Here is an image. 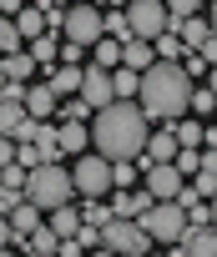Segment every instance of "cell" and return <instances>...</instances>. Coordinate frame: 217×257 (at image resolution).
I'll return each mask as SVG.
<instances>
[{
  "label": "cell",
  "instance_id": "cell-1",
  "mask_svg": "<svg viewBox=\"0 0 217 257\" xmlns=\"http://www.w3.org/2000/svg\"><path fill=\"white\" fill-rule=\"evenodd\" d=\"M147 111L137 101H112L91 116V147L106 162H137L147 152Z\"/></svg>",
  "mask_w": 217,
  "mask_h": 257
},
{
  "label": "cell",
  "instance_id": "cell-2",
  "mask_svg": "<svg viewBox=\"0 0 217 257\" xmlns=\"http://www.w3.org/2000/svg\"><path fill=\"white\" fill-rule=\"evenodd\" d=\"M137 106L147 111V121H182L192 111V76L182 71V61H157L152 71H142Z\"/></svg>",
  "mask_w": 217,
  "mask_h": 257
},
{
  "label": "cell",
  "instance_id": "cell-3",
  "mask_svg": "<svg viewBox=\"0 0 217 257\" xmlns=\"http://www.w3.org/2000/svg\"><path fill=\"white\" fill-rule=\"evenodd\" d=\"M71 192H76V182H71V172H66L61 162H41V167H31V177H26V197H31L41 212L66 207Z\"/></svg>",
  "mask_w": 217,
  "mask_h": 257
},
{
  "label": "cell",
  "instance_id": "cell-4",
  "mask_svg": "<svg viewBox=\"0 0 217 257\" xmlns=\"http://www.w3.org/2000/svg\"><path fill=\"white\" fill-rule=\"evenodd\" d=\"M101 247H112L117 257H147L152 252V237L142 232L137 217H112V222L101 227Z\"/></svg>",
  "mask_w": 217,
  "mask_h": 257
},
{
  "label": "cell",
  "instance_id": "cell-5",
  "mask_svg": "<svg viewBox=\"0 0 217 257\" xmlns=\"http://www.w3.org/2000/svg\"><path fill=\"white\" fill-rule=\"evenodd\" d=\"M61 36L91 51V46L106 36V11L96 6V0H86V6H71V11H66V26H61Z\"/></svg>",
  "mask_w": 217,
  "mask_h": 257
},
{
  "label": "cell",
  "instance_id": "cell-6",
  "mask_svg": "<svg viewBox=\"0 0 217 257\" xmlns=\"http://www.w3.org/2000/svg\"><path fill=\"white\" fill-rule=\"evenodd\" d=\"M137 222H142V232H147L152 242H172V247H177V242H182V232H187V212H182L177 202H157V207H152V212H142Z\"/></svg>",
  "mask_w": 217,
  "mask_h": 257
},
{
  "label": "cell",
  "instance_id": "cell-7",
  "mask_svg": "<svg viewBox=\"0 0 217 257\" xmlns=\"http://www.w3.org/2000/svg\"><path fill=\"white\" fill-rule=\"evenodd\" d=\"M127 21H132V36H137V41H157V36L172 31L167 0H132V6H127Z\"/></svg>",
  "mask_w": 217,
  "mask_h": 257
},
{
  "label": "cell",
  "instance_id": "cell-8",
  "mask_svg": "<svg viewBox=\"0 0 217 257\" xmlns=\"http://www.w3.org/2000/svg\"><path fill=\"white\" fill-rule=\"evenodd\" d=\"M71 182H76V192L81 197H106V192H112V162H106L101 152L96 157H76V167H71Z\"/></svg>",
  "mask_w": 217,
  "mask_h": 257
},
{
  "label": "cell",
  "instance_id": "cell-9",
  "mask_svg": "<svg viewBox=\"0 0 217 257\" xmlns=\"http://www.w3.org/2000/svg\"><path fill=\"white\" fill-rule=\"evenodd\" d=\"M142 177H147V192L157 202H177V192L187 187V177L172 167V162H142Z\"/></svg>",
  "mask_w": 217,
  "mask_h": 257
},
{
  "label": "cell",
  "instance_id": "cell-10",
  "mask_svg": "<svg viewBox=\"0 0 217 257\" xmlns=\"http://www.w3.org/2000/svg\"><path fill=\"white\" fill-rule=\"evenodd\" d=\"M81 101H91L96 111L112 106V101H117V96H112V71H101V66L91 61V66H86V81H81Z\"/></svg>",
  "mask_w": 217,
  "mask_h": 257
},
{
  "label": "cell",
  "instance_id": "cell-11",
  "mask_svg": "<svg viewBox=\"0 0 217 257\" xmlns=\"http://www.w3.org/2000/svg\"><path fill=\"white\" fill-rule=\"evenodd\" d=\"M177 247L187 257H217V227H187Z\"/></svg>",
  "mask_w": 217,
  "mask_h": 257
},
{
  "label": "cell",
  "instance_id": "cell-12",
  "mask_svg": "<svg viewBox=\"0 0 217 257\" xmlns=\"http://www.w3.org/2000/svg\"><path fill=\"white\" fill-rule=\"evenodd\" d=\"M61 106V96L51 91V81L46 86H26V116H36V121H51V111Z\"/></svg>",
  "mask_w": 217,
  "mask_h": 257
},
{
  "label": "cell",
  "instance_id": "cell-13",
  "mask_svg": "<svg viewBox=\"0 0 217 257\" xmlns=\"http://www.w3.org/2000/svg\"><path fill=\"white\" fill-rule=\"evenodd\" d=\"M36 227H46V212H41L31 197H26L21 207H11V232H16V237H31ZM16 237H11V242H16Z\"/></svg>",
  "mask_w": 217,
  "mask_h": 257
},
{
  "label": "cell",
  "instance_id": "cell-14",
  "mask_svg": "<svg viewBox=\"0 0 217 257\" xmlns=\"http://www.w3.org/2000/svg\"><path fill=\"white\" fill-rule=\"evenodd\" d=\"M36 152H41V162H61L66 152H61V126H51V121H36Z\"/></svg>",
  "mask_w": 217,
  "mask_h": 257
},
{
  "label": "cell",
  "instance_id": "cell-15",
  "mask_svg": "<svg viewBox=\"0 0 217 257\" xmlns=\"http://www.w3.org/2000/svg\"><path fill=\"white\" fill-rule=\"evenodd\" d=\"M182 147H177V137H172V126H162V132H152L147 137V152H142V162H172Z\"/></svg>",
  "mask_w": 217,
  "mask_h": 257
},
{
  "label": "cell",
  "instance_id": "cell-16",
  "mask_svg": "<svg viewBox=\"0 0 217 257\" xmlns=\"http://www.w3.org/2000/svg\"><path fill=\"white\" fill-rule=\"evenodd\" d=\"M81 81H86V66H56L51 71V91L66 101V96H81Z\"/></svg>",
  "mask_w": 217,
  "mask_h": 257
},
{
  "label": "cell",
  "instance_id": "cell-17",
  "mask_svg": "<svg viewBox=\"0 0 217 257\" xmlns=\"http://www.w3.org/2000/svg\"><path fill=\"white\" fill-rule=\"evenodd\" d=\"M122 66H132V71H152V66H157L152 41H137V36H132V41L122 46Z\"/></svg>",
  "mask_w": 217,
  "mask_h": 257
},
{
  "label": "cell",
  "instance_id": "cell-18",
  "mask_svg": "<svg viewBox=\"0 0 217 257\" xmlns=\"http://www.w3.org/2000/svg\"><path fill=\"white\" fill-rule=\"evenodd\" d=\"M86 147H91V126H86V121H61V152L81 157Z\"/></svg>",
  "mask_w": 217,
  "mask_h": 257
},
{
  "label": "cell",
  "instance_id": "cell-19",
  "mask_svg": "<svg viewBox=\"0 0 217 257\" xmlns=\"http://www.w3.org/2000/svg\"><path fill=\"white\" fill-rule=\"evenodd\" d=\"M137 91H142V71L117 66V71H112V96H117V101H137Z\"/></svg>",
  "mask_w": 217,
  "mask_h": 257
},
{
  "label": "cell",
  "instance_id": "cell-20",
  "mask_svg": "<svg viewBox=\"0 0 217 257\" xmlns=\"http://www.w3.org/2000/svg\"><path fill=\"white\" fill-rule=\"evenodd\" d=\"M46 222H51V232H56V237H76V232H81V207H71V202H66V207L46 212Z\"/></svg>",
  "mask_w": 217,
  "mask_h": 257
},
{
  "label": "cell",
  "instance_id": "cell-21",
  "mask_svg": "<svg viewBox=\"0 0 217 257\" xmlns=\"http://www.w3.org/2000/svg\"><path fill=\"white\" fill-rule=\"evenodd\" d=\"M172 137H177L182 152H197V147L207 142V126H202L197 116H192V121H172Z\"/></svg>",
  "mask_w": 217,
  "mask_h": 257
},
{
  "label": "cell",
  "instance_id": "cell-22",
  "mask_svg": "<svg viewBox=\"0 0 217 257\" xmlns=\"http://www.w3.org/2000/svg\"><path fill=\"white\" fill-rule=\"evenodd\" d=\"M26 126V101H11V96H0V137H16Z\"/></svg>",
  "mask_w": 217,
  "mask_h": 257
},
{
  "label": "cell",
  "instance_id": "cell-23",
  "mask_svg": "<svg viewBox=\"0 0 217 257\" xmlns=\"http://www.w3.org/2000/svg\"><path fill=\"white\" fill-rule=\"evenodd\" d=\"M0 66H6V76H11V81L31 86V71H36V56H31V51H11V56H0Z\"/></svg>",
  "mask_w": 217,
  "mask_h": 257
},
{
  "label": "cell",
  "instance_id": "cell-24",
  "mask_svg": "<svg viewBox=\"0 0 217 257\" xmlns=\"http://www.w3.org/2000/svg\"><path fill=\"white\" fill-rule=\"evenodd\" d=\"M16 31H21V41H41V36H46V16L36 11V0L16 16Z\"/></svg>",
  "mask_w": 217,
  "mask_h": 257
},
{
  "label": "cell",
  "instance_id": "cell-25",
  "mask_svg": "<svg viewBox=\"0 0 217 257\" xmlns=\"http://www.w3.org/2000/svg\"><path fill=\"white\" fill-rule=\"evenodd\" d=\"M91 61H96L101 71H117V66H122V41H112V36H101V41L91 46Z\"/></svg>",
  "mask_w": 217,
  "mask_h": 257
},
{
  "label": "cell",
  "instance_id": "cell-26",
  "mask_svg": "<svg viewBox=\"0 0 217 257\" xmlns=\"http://www.w3.org/2000/svg\"><path fill=\"white\" fill-rule=\"evenodd\" d=\"M26 247H31L36 257H56V252H61V237H56V232H51V222H46V227H36V232L26 237Z\"/></svg>",
  "mask_w": 217,
  "mask_h": 257
},
{
  "label": "cell",
  "instance_id": "cell-27",
  "mask_svg": "<svg viewBox=\"0 0 217 257\" xmlns=\"http://www.w3.org/2000/svg\"><path fill=\"white\" fill-rule=\"evenodd\" d=\"M31 56H36V66L56 71V66H61V46H56V36H41V41H31Z\"/></svg>",
  "mask_w": 217,
  "mask_h": 257
},
{
  "label": "cell",
  "instance_id": "cell-28",
  "mask_svg": "<svg viewBox=\"0 0 217 257\" xmlns=\"http://www.w3.org/2000/svg\"><path fill=\"white\" fill-rule=\"evenodd\" d=\"M56 111H61V121H91V116H96V106H91V101H81V96H66Z\"/></svg>",
  "mask_w": 217,
  "mask_h": 257
},
{
  "label": "cell",
  "instance_id": "cell-29",
  "mask_svg": "<svg viewBox=\"0 0 217 257\" xmlns=\"http://www.w3.org/2000/svg\"><path fill=\"white\" fill-rule=\"evenodd\" d=\"M81 222H91V227H106V222H112V207H106L101 197H86V202H81Z\"/></svg>",
  "mask_w": 217,
  "mask_h": 257
},
{
  "label": "cell",
  "instance_id": "cell-30",
  "mask_svg": "<svg viewBox=\"0 0 217 257\" xmlns=\"http://www.w3.org/2000/svg\"><path fill=\"white\" fill-rule=\"evenodd\" d=\"M152 51H157V61H182V56H187V46H182L172 31H167V36H157V41H152Z\"/></svg>",
  "mask_w": 217,
  "mask_h": 257
},
{
  "label": "cell",
  "instance_id": "cell-31",
  "mask_svg": "<svg viewBox=\"0 0 217 257\" xmlns=\"http://www.w3.org/2000/svg\"><path fill=\"white\" fill-rule=\"evenodd\" d=\"M106 36H112V41H132V21H127V11H106Z\"/></svg>",
  "mask_w": 217,
  "mask_h": 257
},
{
  "label": "cell",
  "instance_id": "cell-32",
  "mask_svg": "<svg viewBox=\"0 0 217 257\" xmlns=\"http://www.w3.org/2000/svg\"><path fill=\"white\" fill-rule=\"evenodd\" d=\"M137 177H142V167H132V162H112V187L132 192V187H137Z\"/></svg>",
  "mask_w": 217,
  "mask_h": 257
},
{
  "label": "cell",
  "instance_id": "cell-33",
  "mask_svg": "<svg viewBox=\"0 0 217 257\" xmlns=\"http://www.w3.org/2000/svg\"><path fill=\"white\" fill-rule=\"evenodd\" d=\"M26 177H31V172H26L21 162H11V167H0V187H6V192H26Z\"/></svg>",
  "mask_w": 217,
  "mask_h": 257
},
{
  "label": "cell",
  "instance_id": "cell-34",
  "mask_svg": "<svg viewBox=\"0 0 217 257\" xmlns=\"http://www.w3.org/2000/svg\"><path fill=\"white\" fill-rule=\"evenodd\" d=\"M187 192H192V197H202V202H212V197H217V172H197Z\"/></svg>",
  "mask_w": 217,
  "mask_h": 257
},
{
  "label": "cell",
  "instance_id": "cell-35",
  "mask_svg": "<svg viewBox=\"0 0 217 257\" xmlns=\"http://www.w3.org/2000/svg\"><path fill=\"white\" fill-rule=\"evenodd\" d=\"M11 51H21V31L11 16H0V56H11Z\"/></svg>",
  "mask_w": 217,
  "mask_h": 257
},
{
  "label": "cell",
  "instance_id": "cell-36",
  "mask_svg": "<svg viewBox=\"0 0 217 257\" xmlns=\"http://www.w3.org/2000/svg\"><path fill=\"white\" fill-rule=\"evenodd\" d=\"M172 167H177L182 177H197V172H202V152H177V157H172Z\"/></svg>",
  "mask_w": 217,
  "mask_h": 257
},
{
  "label": "cell",
  "instance_id": "cell-37",
  "mask_svg": "<svg viewBox=\"0 0 217 257\" xmlns=\"http://www.w3.org/2000/svg\"><path fill=\"white\" fill-rule=\"evenodd\" d=\"M112 217H137V197L117 187V192H112Z\"/></svg>",
  "mask_w": 217,
  "mask_h": 257
},
{
  "label": "cell",
  "instance_id": "cell-38",
  "mask_svg": "<svg viewBox=\"0 0 217 257\" xmlns=\"http://www.w3.org/2000/svg\"><path fill=\"white\" fill-rule=\"evenodd\" d=\"M217 106V96L207 91V86H192V116H202V111H212Z\"/></svg>",
  "mask_w": 217,
  "mask_h": 257
},
{
  "label": "cell",
  "instance_id": "cell-39",
  "mask_svg": "<svg viewBox=\"0 0 217 257\" xmlns=\"http://www.w3.org/2000/svg\"><path fill=\"white\" fill-rule=\"evenodd\" d=\"M182 71H187V76H192V81H197V76H207V71H212V66H207V61H202V56H197V51H187V56H182Z\"/></svg>",
  "mask_w": 217,
  "mask_h": 257
},
{
  "label": "cell",
  "instance_id": "cell-40",
  "mask_svg": "<svg viewBox=\"0 0 217 257\" xmlns=\"http://www.w3.org/2000/svg\"><path fill=\"white\" fill-rule=\"evenodd\" d=\"M16 162H21L26 172H31V167H41V152H36V142H21V147H16Z\"/></svg>",
  "mask_w": 217,
  "mask_h": 257
},
{
  "label": "cell",
  "instance_id": "cell-41",
  "mask_svg": "<svg viewBox=\"0 0 217 257\" xmlns=\"http://www.w3.org/2000/svg\"><path fill=\"white\" fill-rule=\"evenodd\" d=\"M76 242H81L86 252H96V247H101V227H91V222H81V232H76Z\"/></svg>",
  "mask_w": 217,
  "mask_h": 257
},
{
  "label": "cell",
  "instance_id": "cell-42",
  "mask_svg": "<svg viewBox=\"0 0 217 257\" xmlns=\"http://www.w3.org/2000/svg\"><path fill=\"white\" fill-rule=\"evenodd\" d=\"M81 56H86V46H76V41L61 46V66H81Z\"/></svg>",
  "mask_w": 217,
  "mask_h": 257
},
{
  "label": "cell",
  "instance_id": "cell-43",
  "mask_svg": "<svg viewBox=\"0 0 217 257\" xmlns=\"http://www.w3.org/2000/svg\"><path fill=\"white\" fill-rule=\"evenodd\" d=\"M197 56H202V61H207V66H217V36H207V41H202V46H197Z\"/></svg>",
  "mask_w": 217,
  "mask_h": 257
},
{
  "label": "cell",
  "instance_id": "cell-44",
  "mask_svg": "<svg viewBox=\"0 0 217 257\" xmlns=\"http://www.w3.org/2000/svg\"><path fill=\"white\" fill-rule=\"evenodd\" d=\"M56 257H86V247H81L76 237H61V252H56Z\"/></svg>",
  "mask_w": 217,
  "mask_h": 257
},
{
  "label": "cell",
  "instance_id": "cell-45",
  "mask_svg": "<svg viewBox=\"0 0 217 257\" xmlns=\"http://www.w3.org/2000/svg\"><path fill=\"white\" fill-rule=\"evenodd\" d=\"M26 6H31V0H0V16H11V21H16Z\"/></svg>",
  "mask_w": 217,
  "mask_h": 257
},
{
  "label": "cell",
  "instance_id": "cell-46",
  "mask_svg": "<svg viewBox=\"0 0 217 257\" xmlns=\"http://www.w3.org/2000/svg\"><path fill=\"white\" fill-rule=\"evenodd\" d=\"M11 162H16V142H11V137H0V167H11Z\"/></svg>",
  "mask_w": 217,
  "mask_h": 257
},
{
  "label": "cell",
  "instance_id": "cell-47",
  "mask_svg": "<svg viewBox=\"0 0 217 257\" xmlns=\"http://www.w3.org/2000/svg\"><path fill=\"white\" fill-rule=\"evenodd\" d=\"M11 237H16L11 232V217H0V247H11Z\"/></svg>",
  "mask_w": 217,
  "mask_h": 257
},
{
  "label": "cell",
  "instance_id": "cell-48",
  "mask_svg": "<svg viewBox=\"0 0 217 257\" xmlns=\"http://www.w3.org/2000/svg\"><path fill=\"white\" fill-rule=\"evenodd\" d=\"M202 172H217V147H212V152H202Z\"/></svg>",
  "mask_w": 217,
  "mask_h": 257
},
{
  "label": "cell",
  "instance_id": "cell-49",
  "mask_svg": "<svg viewBox=\"0 0 217 257\" xmlns=\"http://www.w3.org/2000/svg\"><path fill=\"white\" fill-rule=\"evenodd\" d=\"M101 6H106V11H127L132 0H101Z\"/></svg>",
  "mask_w": 217,
  "mask_h": 257
},
{
  "label": "cell",
  "instance_id": "cell-50",
  "mask_svg": "<svg viewBox=\"0 0 217 257\" xmlns=\"http://www.w3.org/2000/svg\"><path fill=\"white\" fill-rule=\"evenodd\" d=\"M207 31H212V36H217V6H212V11H207Z\"/></svg>",
  "mask_w": 217,
  "mask_h": 257
},
{
  "label": "cell",
  "instance_id": "cell-51",
  "mask_svg": "<svg viewBox=\"0 0 217 257\" xmlns=\"http://www.w3.org/2000/svg\"><path fill=\"white\" fill-rule=\"evenodd\" d=\"M207 91H212V96H217V66H212V71H207Z\"/></svg>",
  "mask_w": 217,
  "mask_h": 257
},
{
  "label": "cell",
  "instance_id": "cell-52",
  "mask_svg": "<svg viewBox=\"0 0 217 257\" xmlns=\"http://www.w3.org/2000/svg\"><path fill=\"white\" fill-rule=\"evenodd\" d=\"M91 257H117V252H112V247H96V252H91Z\"/></svg>",
  "mask_w": 217,
  "mask_h": 257
},
{
  "label": "cell",
  "instance_id": "cell-53",
  "mask_svg": "<svg viewBox=\"0 0 217 257\" xmlns=\"http://www.w3.org/2000/svg\"><path fill=\"white\" fill-rule=\"evenodd\" d=\"M6 86H11V76H6V66H0V91H6Z\"/></svg>",
  "mask_w": 217,
  "mask_h": 257
},
{
  "label": "cell",
  "instance_id": "cell-54",
  "mask_svg": "<svg viewBox=\"0 0 217 257\" xmlns=\"http://www.w3.org/2000/svg\"><path fill=\"white\" fill-rule=\"evenodd\" d=\"M207 207H212V227H217V197H212V202H207Z\"/></svg>",
  "mask_w": 217,
  "mask_h": 257
},
{
  "label": "cell",
  "instance_id": "cell-55",
  "mask_svg": "<svg viewBox=\"0 0 217 257\" xmlns=\"http://www.w3.org/2000/svg\"><path fill=\"white\" fill-rule=\"evenodd\" d=\"M0 257H16V247H0Z\"/></svg>",
  "mask_w": 217,
  "mask_h": 257
},
{
  "label": "cell",
  "instance_id": "cell-56",
  "mask_svg": "<svg viewBox=\"0 0 217 257\" xmlns=\"http://www.w3.org/2000/svg\"><path fill=\"white\" fill-rule=\"evenodd\" d=\"M207 142H212V147H217V126H212V132H207Z\"/></svg>",
  "mask_w": 217,
  "mask_h": 257
},
{
  "label": "cell",
  "instance_id": "cell-57",
  "mask_svg": "<svg viewBox=\"0 0 217 257\" xmlns=\"http://www.w3.org/2000/svg\"><path fill=\"white\" fill-rule=\"evenodd\" d=\"M71 6H86V0H71Z\"/></svg>",
  "mask_w": 217,
  "mask_h": 257
},
{
  "label": "cell",
  "instance_id": "cell-58",
  "mask_svg": "<svg viewBox=\"0 0 217 257\" xmlns=\"http://www.w3.org/2000/svg\"><path fill=\"white\" fill-rule=\"evenodd\" d=\"M147 257H162V252H147Z\"/></svg>",
  "mask_w": 217,
  "mask_h": 257
},
{
  "label": "cell",
  "instance_id": "cell-59",
  "mask_svg": "<svg viewBox=\"0 0 217 257\" xmlns=\"http://www.w3.org/2000/svg\"><path fill=\"white\" fill-rule=\"evenodd\" d=\"M31 257H36V252H31Z\"/></svg>",
  "mask_w": 217,
  "mask_h": 257
}]
</instances>
